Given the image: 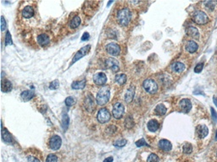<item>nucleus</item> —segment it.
I'll list each match as a JSON object with an SVG mask.
<instances>
[{"instance_id":"obj_4","label":"nucleus","mask_w":217,"mask_h":162,"mask_svg":"<svg viewBox=\"0 0 217 162\" xmlns=\"http://www.w3.org/2000/svg\"><path fill=\"white\" fill-rule=\"evenodd\" d=\"M143 87L144 90L149 94H155L158 90V85L152 79H147L146 80H144Z\"/></svg>"},{"instance_id":"obj_28","label":"nucleus","mask_w":217,"mask_h":162,"mask_svg":"<svg viewBox=\"0 0 217 162\" xmlns=\"http://www.w3.org/2000/svg\"><path fill=\"white\" fill-rule=\"evenodd\" d=\"M61 126H62L64 131H66L67 128H68V126H69V117H68V115H67V113L65 112H63Z\"/></svg>"},{"instance_id":"obj_5","label":"nucleus","mask_w":217,"mask_h":162,"mask_svg":"<svg viewBox=\"0 0 217 162\" xmlns=\"http://www.w3.org/2000/svg\"><path fill=\"white\" fill-rule=\"evenodd\" d=\"M97 118H98L99 123H105L110 121V113L108 109H106V108H102V109H100L99 112H98Z\"/></svg>"},{"instance_id":"obj_48","label":"nucleus","mask_w":217,"mask_h":162,"mask_svg":"<svg viewBox=\"0 0 217 162\" xmlns=\"http://www.w3.org/2000/svg\"><path fill=\"white\" fill-rule=\"evenodd\" d=\"M31 162H40V160H37V159L36 158H33L32 160H31Z\"/></svg>"},{"instance_id":"obj_10","label":"nucleus","mask_w":217,"mask_h":162,"mask_svg":"<svg viewBox=\"0 0 217 162\" xmlns=\"http://www.w3.org/2000/svg\"><path fill=\"white\" fill-rule=\"evenodd\" d=\"M107 52L113 56H118L121 52V47L115 43H110L106 46Z\"/></svg>"},{"instance_id":"obj_43","label":"nucleus","mask_w":217,"mask_h":162,"mask_svg":"<svg viewBox=\"0 0 217 162\" xmlns=\"http://www.w3.org/2000/svg\"><path fill=\"white\" fill-rule=\"evenodd\" d=\"M210 111H211V117L213 119L214 123H217V113L215 111V109L213 107H210Z\"/></svg>"},{"instance_id":"obj_46","label":"nucleus","mask_w":217,"mask_h":162,"mask_svg":"<svg viewBox=\"0 0 217 162\" xmlns=\"http://www.w3.org/2000/svg\"><path fill=\"white\" fill-rule=\"evenodd\" d=\"M103 162H113V157H108L103 160Z\"/></svg>"},{"instance_id":"obj_15","label":"nucleus","mask_w":217,"mask_h":162,"mask_svg":"<svg viewBox=\"0 0 217 162\" xmlns=\"http://www.w3.org/2000/svg\"><path fill=\"white\" fill-rule=\"evenodd\" d=\"M159 147L165 151H170L172 148L171 143L167 139H161L159 142Z\"/></svg>"},{"instance_id":"obj_20","label":"nucleus","mask_w":217,"mask_h":162,"mask_svg":"<svg viewBox=\"0 0 217 162\" xmlns=\"http://www.w3.org/2000/svg\"><path fill=\"white\" fill-rule=\"evenodd\" d=\"M2 139L6 143H12L13 142V139H12L10 133H9L8 130L6 128H4V127H2Z\"/></svg>"},{"instance_id":"obj_30","label":"nucleus","mask_w":217,"mask_h":162,"mask_svg":"<svg viewBox=\"0 0 217 162\" xmlns=\"http://www.w3.org/2000/svg\"><path fill=\"white\" fill-rule=\"evenodd\" d=\"M81 24V19L79 16H75L71 20H70V25L71 28H77Z\"/></svg>"},{"instance_id":"obj_42","label":"nucleus","mask_w":217,"mask_h":162,"mask_svg":"<svg viewBox=\"0 0 217 162\" xmlns=\"http://www.w3.org/2000/svg\"><path fill=\"white\" fill-rule=\"evenodd\" d=\"M203 68H204V63H198V64L196 65V67H195L194 69V72L197 73V74H199V73H200L201 71H202Z\"/></svg>"},{"instance_id":"obj_6","label":"nucleus","mask_w":217,"mask_h":162,"mask_svg":"<svg viewBox=\"0 0 217 162\" xmlns=\"http://www.w3.org/2000/svg\"><path fill=\"white\" fill-rule=\"evenodd\" d=\"M90 49H91V45H87L84 47H82L81 49H80L77 53L75 54V57L72 59V62H71L70 65H72L76 62H77L79 59H81V58H83L84 56H86L90 52Z\"/></svg>"},{"instance_id":"obj_36","label":"nucleus","mask_w":217,"mask_h":162,"mask_svg":"<svg viewBox=\"0 0 217 162\" xmlns=\"http://www.w3.org/2000/svg\"><path fill=\"white\" fill-rule=\"evenodd\" d=\"M12 44H13V41H12L11 35H10L9 31H7L6 36H5V45L8 46V45H12Z\"/></svg>"},{"instance_id":"obj_38","label":"nucleus","mask_w":217,"mask_h":162,"mask_svg":"<svg viewBox=\"0 0 217 162\" xmlns=\"http://www.w3.org/2000/svg\"><path fill=\"white\" fill-rule=\"evenodd\" d=\"M57 160H58L57 156H56L55 155H54V154H50V155L47 157L46 162H57Z\"/></svg>"},{"instance_id":"obj_34","label":"nucleus","mask_w":217,"mask_h":162,"mask_svg":"<svg viewBox=\"0 0 217 162\" xmlns=\"http://www.w3.org/2000/svg\"><path fill=\"white\" fill-rule=\"evenodd\" d=\"M159 157L155 154H150L148 157L147 162H159Z\"/></svg>"},{"instance_id":"obj_13","label":"nucleus","mask_w":217,"mask_h":162,"mask_svg":"<svg viewBox=\"0 0 217 162\" xmlns=\"http://www.w3.org/2000/svg\"><path fill=\"white\" fill-rule=\"evenodd\" d=\"M85 107L90 112L94 110V99L92 95H88L85 99Z\"/></svg>"},{"instance_id":"obj_27","label":"nucleus","mask_w":217,"mask_h":162,"mask_svg":"<svg viewBox=\"0 0 217 162\" xmlns=\"http://www.w3.org/2000/svg\"><path fill=\"white\" fill-rule=\"evenodd\" d=\"M85 85H86V79H82L80 81L73 82L71 85V87H72V89H75V90H81V89L84 88Z\"/></svg>"},{"instance_id":"obj_37","label":"nucleus","mask_w":217,"mask_h":162,"mask_svg":"<svg viewBox=\"0 0 217 162\" xmlns=\"http://www.w3.org/2000/svg\"><path fill=\"white\" fill-rule=\"evenodd\" d=\"M59 80L56 79V80H54V81H53V82L50 83V85H49V89H50V90H56V89L59 88Z\"/></svg>"},{"instance_id":"obj_19","label":"nucleus","mask_w":217,"mask_h":162,"mask_svg":"<svg viewBox=\"0 0 217 162\" xmlns=\"http://www.w3.org/2000/svg\"><path fill=\"white\" fill-rule=\"evenodd\" d=\"M134 95H135V87L132 85L127 90V92L125 93V101L126 102H131L134 98Z\"/></svg>"},{"instance_id":"obj_45","label":"nucleus","mask_w":217,"mask_h":162,"mask_svg":"<svg viewBox=\"0 0 217 162\" xmlns=\"http://www.w3.org/2000/svg\"><path fill=\"white\" fill-rule=\"evenodd\" d=\"M89 39V34L88 32H85L83 36H81V41H87Z\"/></svg>"},{"instance_id":"obj_41","label":"nucleus","mask_w":217,"mask_h":162,"mask_svg":"<svg viewBox=\"0 0 217 162\" xmlns=\"http://www.w3.org/2000/svg\"><path fill=\"white\" fill-rule=\"evenodd\" d=\"M75 104V100L73 99V97H67L66 99H65V105H66V106H73V105Z\"/></svg>"},{"instance_id":"obj_35","label":"nucleus","mask_w":217,"mask_h":162,"mask_svg":"<svg viewBox=\"0 0 217 162\" xmlns=\"http://www.w3.org/2000/svg\"><path fill=\"white\" fill-rule=\"evenodd\" d=\"M125 144H126V140L125 139H119V140L115 141L114 143V146H116V147H119V148H122L123 147V146H125Z\"/></svg>"},{"instance_id":"obj_33","label":"nucleus","mask_w":217,"mask_h":162,"mask_svg":"<svg viewBox=\"0 0 217 162\" xmlns=\"http://www.w3.org/2000/svg\"><path fill=\"white\" fill-rule=\"evenodd\" d=\"M182 150L185 154H190L193 151V146L190 144H186L182 148Z\"/></svg>"},{"instance_id":"obj_3","label":"nucleus","mask_w":217,"mask_h":162,"mask_svg":"<svg viewBox=\"0 0 217 162\" xmlns=\"http://www.w3.org/2000/svg\"><path fill=\"white\" fill-rule=\"evenodd\" d=\"M193 20L198 25H205L210 21V19L204 12L198 10L193 15Z\"/></svg>"},{"instance_id":"obj_40","label":"nucleus","mask_w":217,"mask_h":162,"mask_svg":"<svg viewBox=\"0 0 217 162\" xmlns=\"http://www.w3.org/2000/svg\"><path fill=\"white\" fill-rule=\"evenodd\" d=\"M115 131H116V127L113 126V125L108 127V128H106V133H108L109 135H112Z\"/></svg>"},{"instance_id":"obj_25","label":"nucleus","mask_w":217,"mask_h":162,"mask_svg":"<svg viewBox=\"0 0 217 162\" xmlns=\"http://www.w3.org/2000/svg\"><path fill=\"white\" fill-rule=\"evenodd\" d=\"M171 69L174 72L176 73H181L185 69V65L181 63L180 62H176L174 63L171 66Z\"/></svg>"},{"instance_id":"obj_1","label":"nucleus","mask_w":217,"mask_h":162,"mask_svg":"<svg viewBox=\"0 0 217 162\" xmlns=\"http://www.w3.org/2000/svg\"><path fill=\"white\" fill-rule=\"evenodd\" d=\"M132 19V14L131 11L127 8H124L118 12L117 20L119 24L122 26H126L131 21Z\"/></svg>"},{"instance_id":"obj_9","label":"nucleus","mask_w":217,"mask_h":162,"mask_svg":"<svg viewBox=\"0 0 217 162\" xmlns=\"http://www.w3.org/2000/svg\"><path fill=\"white\" fill-rule=\"evenodd\" d=\"M105 67L110 69L114 73L118 72L120 70V66H119V63L117 60H115L114 58H110L105 61Z\"/></svg>"},{"instance_id":"obj_26","label":"nucleus","mask_w":217,"mask_h":162,"mask_svg":"<svg viewBox=\"0 0 217 162\" xmlns=\"http://www.w3.org/2000/svg\"><path fill=\"white\" fill-rule=\"evenodd\" d=\"M155 112L158 116H163L166 113V107L164 104H159L156 106Z\"/></svg>"},{"instance_id":"obj_32","label":"nucleus","mask_w":217,"mask_h":162,"mask_svg":"<svg viewBox=\"0 0 217 162\" xmlns=\"http://www.w3.org/2000/svg\"><path fill=\"white\" fill-rule=\"evenodd\" d=\"M204 4H205L206 8H208L210 10H213L216 6L217 1H208V2H205Z\"/></svg>"},{"instance_id":"obj_49","label":"nucleus","mask_w":217,"mask_h":162,"mask_svg":"<svg viewBox=\"0 0 217 162\" xmlns=\"http://www.w3.org/2000/svg\"><path fill=\"white\" fill-rule=\"evenodd\" d=\"M215 140H217V130H216V133H215Z\"/></svg>"},{"instance_id":"obj_47","label":"nucleus","mask_w":217,"mask_h":162,"mask_svg":"<svg viewBox=\"0 0 217 162\" xmlns=\"http://www.w3.org/2000/svg\"><path fill=\"white\" fill-rule=\"evenodd\" d=\"M213 101H214V103H215V105L216 106H217V96L216 95H215L213 97Z\"/></svg>"},{"instance_id":"obj_29","label":"nucleus","mask_w":217,"mask_h":162,"mask_svg":"<svg viewBox=\"0 0 217 162\" xmlns=\"http://www.w3.org/2000/svg\"><path fill=\"white\" fill-rule=\"evenodd\" d=\"M126 79H127V78H126V75L125 74H117V75L115 76V78H114V80L117 82L119 85H124V84L126 82Z\"/></svg>"},{"instance_id":"obj_44","label":"nucleus","mask_w":217,"mask_h":162,"mask_svg":"<svg viewBox=\"0 0 217 162\" xmlns=\"http://www.w3.org/2000/svg\"><path fill=\"white\" fill-rule=\"evenodd\" d=\"M5 28H6V21L4 20V16H2L1 17V31H3L5 30Z\"/></svg>"},{"instance_id":"obj_7","label":"nucleus","mask_w":217,"mask_h":162,"mask_svg":"<svg viewBox=\"0 0 217 162\" xmlns=\"http://www.w3.org/2000/svg\"><path fill=\"white\" fill-rule=\"evenodd\" d=\"M124 112H125V108H124V106L118 102L114 106V108H113V116H114V118L116 119H120L122 118V117L124 114Z\"/></svg>"},{"instance_id":"obj_23","label":"nucleus","mask_w":217,"mask_h":162,"mask_svg":"<svg viewBox=\"0 0 217 162\" xmlns=\"http://www.w3.org/2000/svg\"><path fill=\"white\" fill-rule=\"evenodd\" d=\"M12 90V84L8 79H2V90L4 92H9Z\"/></svg>"},{"instance_id":"obj_24","label":"nucleus","mask_w":217,"mask_h":162,"mask_svg":"<svg viewBox=\"0 0 217 162\" xmlns=\"http://www.w3.org/2000/svg\"><path fill=\"white\" fill-rule=\"evenodd\" d=\"M159 128V123L156 120H151L148 123V128L151 132H156Z\"/></svg>"},{"instance_id":"obj_2","label":"nucleus","mask_w":217,"mask_h":162,"mask_svg":"<svg viewBox=\"0 0 217 162\" xmlns=\"http://www.w3.org/2000/svg\"><path fill=\"white\" fill-rule=\"evenodd\" d=\"M109 99H110V87L104 86L101 88L97 95L96 98L97 103L99 106H103L109 101Z\"/></svg>"},{"instance_id":"obj_8","label":"nucleus","mask_w":217,"mask_h":162,"mask_svg":"<svg viewBox=\"0 0 217 162\" xmlns=\"http://www.w3.org/2000/svg\"><path fill=\"white\" fill-rule=\"evenodd\" d=\"M61 144H62V139H61V138L58 136V135L52 136L50 140H49V146H50V148H51L52 149H54V150L59 149L60 146H61Z\"/></svg>"},{"instance_id":"obj_11","label":"nucleus","mask_w":217,"mask_h":162,"mask_svg":"<svg viewBox=\"0 0 217 162\" xmlns=\"http://www.w3.org/2000/svg\"><path fill=\"white\" fill-rule=\"evenodd\" d=\"M94 83L98 85H103L107 82V77L103 73H98L93 76Z\"/></svg>"},{"instance_id":"obj_18","label":"nucleus","mask_w":217,"mask_h":162,"mask_svg":"<svg viewBox=\"0 0 217 162\" xmlns=\"http://www.w3.org/2000/svg\"><path fill=\"white\" fill-rule=\"evenodd\" d=\"M198 44L196 43L193 41H189L187 45H186V50L188 51L190 53H194L196 51L198 50Z\"/></svg>"},{"instance_id":"obj_22","label":"nucleus","mask_w":217,"mask_h":162,"mask_svg":"<svg viewBox=\"0 0 217 162\" xmlns=\"http://www.w3.org/2000/svg\"><path fill=\"white\" fill-rule=\"evenodd\" d=\"M22 15L26 19L32 18L34 15L33 8L31 7V6H26L22 10Z\"/></svg>"},{"instance_id":"obj_39","label":"nucleus","mask_w":217,"mask_h":162,"mask_svg":"<svg viewBox=\"0 0 217 162\" xmlns=\"http://www.w3.org/2000/svg\"><path fill=\"white\" fill-rule=\"evenodd\" d=\"M137 147H142V146H149L148 144L146 143V141L144 140V139H141L139 140H137L136 142Z\"/></svg>"},{"instance_id":"obj_21","label":"nucleus","mask_w":217,"mask_h":162,"mask_svg":"<svg viewBox=\"0 0 217 162\" xmlns=\"http://www.w3.org/2000/svg\"><path fill=\"white\" fill-rule=\"evenodd\" d=\"M34 92L32 90H25L23 91L21 95V97L22 99V101H28L30 100H32L34 97Z\"/></svg>"},{"instance_id":"obj_14","label":"nucleus","mask_w":217,"mask_h":162,"mask_svg":"<svg viewBox=\"0 0 217 162\" xmlns=\"http://www.w3.org/2000/svg\"><path fill=\"white\" fill-rule=\"evenodd\" d=\"M196 131H197L198 136L200 139L205 138L208 135V133H209V129H208V128L205 125H199V126L197 127V130Z\"/></svg>"},{"instance_id":"obj_16","label":"nucleus","mask_w":217,"mask_h":162,"mask_svg":"<svg viewBox=\"0 0 217 162\" xmlns=\"http://www.w3.org/2000/svg\"><path fill=\"white\" fill-rule=\"evenodd\" d=\"M37 42L42 47H45L49 43V37L46 34H41L37 36Z\"/></svg>"},{"instance_id":"obj_31","label":"nucleus","mask_w":217,"mask_h":162,"mask_svg":"<svg viewBox=\"0 0 217 162\" xmlns=\"http://www.w3.org/2000/svg\"><path fill=\"white\" fill-rule=\"evenodd\" d=\"M134 120H133V118L131 117V116H129V117H127L126 118H125V126L127 128H132L133 126H134Z\"/></svg>"},{"instance_id":"obj_17","label":"nucleus","mask_w":217,"mask_h":162,"mask_svg":"<svg viewBox=\"0 0 217 162\" xmlns=\"http://www.w3.org/2000/svg\"><path fill=\"white\" fill-rule=\"evenodd\" d=\"M186 32H187L188 36H191V37H193L195 39H198L199 37V31L194 26H189V27H188L187 30H186Z\"/></svg>"},{"instance_id":"obj_12","label":"nucleus","mask_w":217,"mask_h":162,"mask_svg":"<svg viewBox=\"0 0 217 162\" xmlns=\"http://www.w3.org/2000/svg\"><path fill=\"white\" fill-rule=\"evenodd\" d=\"M179 106H180L181 109V111L183 112L188 113V112L191 111L192 103L190 100H188V99H182V100L180 101Z\"/></svg>"}]
</instances>
